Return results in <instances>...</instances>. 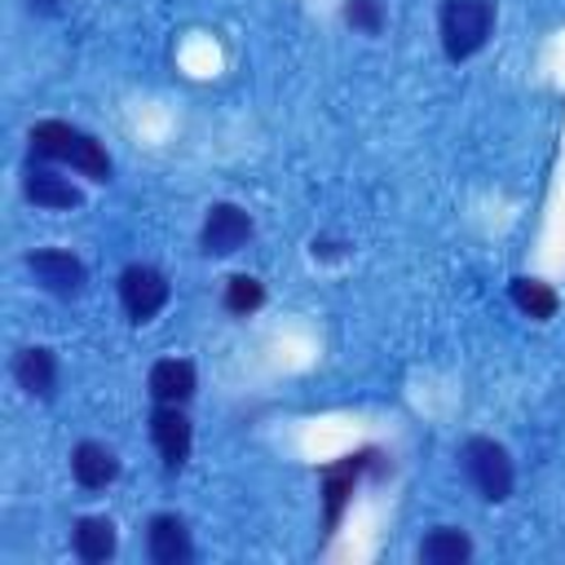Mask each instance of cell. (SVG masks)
<instances>
[{
    "instance_id": "cell-15",
    "label": "cell",
    "mask_w": 565,
    "mask_h": 565,
    "mask_svg": "<svg viewBox=\"0 0 565 565\" xmlns=\"http://www.w3.org/2000/svg\"><path fill=\"white\" fill-rule=\"evenodd\" d=\"M415 556L424 565H463V561H472V539L463 530H455V525H437V530L424 534Z\"/></svg>"
},
{
    "instance_id": "cell-12",
    "label": "cell",
    "mask_w": 565,
    "mask_h": 565,
    "mask_svg": "<svg viewBox=\"0 0 565 565\" xmlns=\"http://www.w3.org/2000/svg\"><path fill=\"white\" fill-rule=\"evenodd\" d=\"M22 194H26L35 207H44V212H71V207H79V190H75L62 172L35 168V163L22 172Z\"/></svg>"
},
{
    "instance_id": "cell-2",
    "label": "cell",
    "mask_w": 565,
    "mask_h": 565,
    "mask_svg": "<svg viewBox=\"0 0 565 565\" xmlns=\"http://www.w3.org/2000/svg\"><path fill=\"white\" fill-rule=\"evenodd\" d=\"M494 31V0H441L437 9V35L450 62H463L486 49Z\"/></svg>"
},
{
    "instance_id": "cell-1",
    "label": "cell",
    "mask_w": 565,
    "mask_h": 565,
    "mask_svg": "<svg viewBox=\"0 0 565 565\" xmlns=\"http://www.w3.org/2000/svg\"><path fill=\"white\" fill-rule=\"evenodd\" d=\"M31 154L49 159V163H66L88 181H110V172H115L106 146L93 132L66 124V119H40L31 128Z\"/></svg>"
},
{
    "instance_id": "cell-7",
    "label": "cell",
    "mask_w": 565,
    "mask_h": 565,
    "mask_svg": "<svg viewBox=\"0 0 565 565\" xmlns=\"http://www.w3.org/2000/svg\"><path fill=\"white\" fill-rule=\"evenodd\" d=\"M252 212L238 207V203H212L207 216H203V230H199V247L207 256H230L238 252L247 238H252Z\"/></svg>"
},
{
    "instance_id": "cell-18",
    "label": "cell",
    "mask_w": 565,
    "mask_h": 565,
    "mask_svg": "<svg viewBox=\"0 0 565 565\" xmlns=\"http://www.w3.org/2000/svg\"><path fill=\"white\" fill-rule=\"evenodd\" d=\"M344 22L362 35H380L384 31V4L380 0H344Z\"/></svg>"
},
{
    "instance_id": "cell-9",
    "label": "cell",
    "mask_w": 565,
    "mask_h": 565,
    "mask_svg": "<svg viewBox=\"0 0 565 565\" xmlns=\"http://www.w3.org/2000/svg\"><path fill=\"white\" fill-rule=\"evenodd\" d=\"M146 552L154 565H190L194 561V539L177 512H159L146 525Z\"/></svg>"
},
{
    "instance_id": "cell-4",
    "label": "cell",
    "mask_w": 565,
    "mask_h": 565,
    "mask_svg": "<svg viewBox=\"0 0 565 565\" xmlns=\"http://www.w3.org/2000/svg\"><path fill=\"white\" fill-rule=\"evenodd\" d=\"M371 468H380V450H353V455H344V459H335V463H327V468L318 472L322 525H327V530L340 525V516H344V508H349V499H353V486H358L362 472H371Z\"/></svg>"
},
{
    "instance_id": "cell-8",
    "label": "cell",
    "mask_w": 565,
    "mask_h": 565,
    "mask_svg": "<svg viewBox=\"0 0 565 565\" xmlns=\"http://www.w3.org/2000/svg\"><path fill=\"white\" fill-rule=\"evenodd\" d=\"M150 441H154V450H159V459H163V468L168 472H177L185 459H190V446H194V428H190V419H185V411L181 406H154V415H150Z\"/></svg>"
},
{
    "instance_id": "cell-6",
    "label": "cell",
    "mask_w": 565,
    "mask_h": 565,
    "mask_svg": "<svg viewBox=\"0 0 565 565\" xmlns=\"http://www.w3.org/2000/svg\"><path fill=\"white\" fill-rule=\"evenodd\" d=\"M168 296H172V287L154 265H128L119 274V305H124L128 322H150L168 305Z\"/></svg>"
},
{
    "instance_id": "cell-11",
    "label": "cell",
    "mask_w": 565,
    "mask_h": 565,
    "mask_svg": "<svg viewBox=\"0 0 565 565\" xmlns=\"http://www.w3.org/2000/svg\"><path fill=\"white\" fill-rule=\"evenodd\" d=\"M13 380L26 397H53L57 393V353L44 349V344H31L13 358Z\"/></svg>"
},
{
    "instance_id": "cell-17",
    "label": "cell",
    "mask_w": 565,
    "mask_h": 565,
    "mask_svg": "<svg viewBox=\"0 0 565 565\" xmlns=\"http://www.w3.org/2000/svg\"><path fill=\"white\" fill-rule=\"evenodd\" d=\"M221 305H225V313L247 318V313H256V309L265 305V282H260V278H252V274H234V278H225Z\"/></svg>"
},
{
    "instance_id": "cell-16",
    "label": "cell",
    "mask_w": 565,
    "mask_h": 565,
    "mask_svg": "<svg viewBox=\"0 0 565 565\" xmlns=\"http://www.w3.org/2000/svg\"><path fill=\"white\" fill-rule=\"evenodd\" d=\"M508 296H512V305H516L525 318H534V322H547V318H556V309H561V296H556L543 278H512Z\"/></svg>"
},
{
    "instance_id": "cell-13",
    "label": "cell",
    "mask_w": 565,
    "mask_h": 565,
    "mask_svg": "<svg viewBox=\"0 0 565 565\" xmlns=\"http://www.w3.org/2000/svg\"><path fill=\"white\" fill-rule=\"evenodd\" d=\"M71 477L84 486V490H106L115 477H119V459L110 446L102 441H79L71 450Z\"/></svg>"
},
{
    "instance_id": "cell-14",
    "label": "cell",
    "mask_w": 565,
    "mask_h": 565,
    "mask_svg": "<svg viewBox=\"0 0 565 565\" xmlns=\"http://www.w3.org/2000/svg\"><path fill=\"white\" fill-rule=\"evenodd\" d=\"M115 521L110 516H79L75 530H71V547L84 565H102L115 556Z\"/></svg>"
},
{
    "instance_id": "cell-3",
    "label": "cell",
    "mask_w": 565,
    "mask_h": 565,
    "mask_svg": "<svg viewBox=\"0 0 565 565\" xmlns=\"http://www.w3.org/2000/svg\"><path fill=\"white\" fill-rule=\"evenodd\" d=\"M459 463H463V477L472 481V490L486 499V503H503L516 486V468H512V455L503 441L494 437H468L463 450H459Z\"/></svg>"
},
{
    "instance_id": "cell-5",
    "label": "cell",
    "mask_w": 565,
    "mask_h": 565,
    "mask_svg": "<svg viewBox=\"0 0 565 565\" xmlns=\"http://www.w3.org/2000/svg\"><path fill=\"white\" fill-rule=\"evenodd\" d=\"M26 269H31V278H35L49 296H57V300H75V296L84 291V282H88L84 260H79L75 252H62V247H40V252H31V256H26Z\"/></svg>"
},
{
    "instance_id": "cell-10",
    "label": "cell",
    "mask_w": 565,
    "mask_h": 565,
    "mask_svg": "<svg viewBox=\"0 0 565 565\" xmlns=\"http://www.w3.org/2000/svg\"><path fill=\"white\" fill-rule=\"evenodd\" d=\"M146 388H150V397L163 402V406H185V402L194 397V388H199L194 362H185V358H159V362L150 366V375H146Z\"/></svg>"
},
{
    "instance_id": "cell-19",
    "label": "cell",
    "mask_w": 565,
    "mask_h": 565,
    "mask_svg": "<svg viewBox=\"0 0 565 565\" xmlns=\"http://www.w3.org/2000/svg\"><path fill=\"white\" fill-rule=\"evenodd\" d=\"M62 0H31V9H40V13H53Z\"/></svg>"
}]
</instances>
